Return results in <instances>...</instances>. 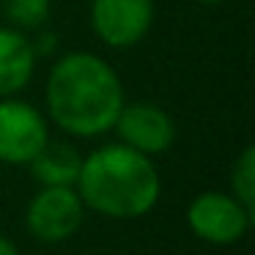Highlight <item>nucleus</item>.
Wrapping results in <instances>:
<instances>
[{"label": "nucleus", "mask_w": 255, "mask_h": 255, "mask_svg": "<svg viewBox=\"0 0 255 255\" xmlns=\"http://www.w3.org/2000/svg\"><path fill=\"white\" fill-rule=\"evenodd\" d=\"M127 94L110 61L96 52H63L44 83L47 118L69 137L113 132Z\"/></svg>", "instance_id": "nucleus-1"}, {"label": "nucleus", "mask_w": 255, "mask_h": 255, "mask_svg": "<svg viewBox=\"0 0 255 255\" xmlns=\"http://www.w3.org/2000/svg\"><path fill=\"white\" fill-rule=\"evenodd\" d=\"M77 189L85 209L110 220H137L156 206L162 181L151 156L124 143H107L83 156Z\"/></svg>", "instance_id": "nucleus-2"}, {"label": "nucleus", "mask_w": 255, "mask_h": 255, "mask_svg": "<svg viewBox=\"0 0 255 255\" xmlns=\"http://www.w3.org/2000/svg\"><path fill=\"white\" fill-rule=\"evenodd\" d=\"M85 203L74 187H41L25 209V228L44 244H61L80 231Z\"/></svg>", "instance_id": "nucleus-3"}, {"label": "nucleus", "mask_w": 255, "mask_h": 255, "mask_svg": "<svg viewBox=\"0 0 255 255\" xmlns=\"http://www.w3.org/2000/svg\"><path fill=\"white\" fill-rule=\"evenodd\" d=\"M50 140L47 116L30 102L17 96L0 99V162L28 165Z\"/></svg>", "instance_id": "nucleus-4"}, {"label": "nucleus", "mask_w": 255, "mask_h": 255, "mask_svg": "<svg viewBox=\"0 0 255 255\" xmlns=\"http://www.w3.org/2000/svg\"><path fill=\"white\" fill-rule=\"evenodd\" d=\"M91 30L110 50H129L154 25V0H91Z\"/></svg>", "instance_id": "nucleus-5"}, {"label": "nucleus", "mask_w": 255, "mask_h": 255, "mask_svg": "<svg viewBox=\"0 0 255 255\" xmlns=\"http://www.w3.org/2000/svg\"><path fill=\"white\" fill-rule=\"evenodd\" d=\"M255 211L228 192H200L187 209V225L209 244H236L253 225Z\"/></svg>", "instance_id": "nucleus-6"}, {"label": "nucleus", "mask_w": 255, "mask_h": 255, "mask_svg": "<svg viewBox=\"0 0 255 255\" xmlns=\"http://www.w3.org/2000/svg\"><path fill=\"white\" fill-rule=\"evenodd\" d=\"M113 132L118 134V143L140 151L145 156L165 154L176 140V124L165 107L154 102H124L118 113Z\"/></svg>", "instance_id": "nucleus-7"}, {"label": "nucleus", "mask_w": 255, "mask_h": 255, "mask_svg": "<svg viewBox=\"0 0 255 255\" xmlns=\"http://www.w3.org/2000/svg\"><path fill=\"white\" fill-rule=\"evenodd\" d=\"M36 63L39 55L30 36L11 25H0V99L17 96L28 88L36 74Z\"/></svg>", "instance_id": "nucleus-8"}, {"label": "nucleus", "mask_w": 255, "mask_h": 255, "mask_svg": "<svg viewBox=\"0 0 255 255\" xmlns=\"http://www.w3.org/2000/svg\"><path fill=\"white\" fill-rule=\"evenodd\" d=\"M83 165V154L66 140H47L41 151L28 162L30 176L41 187H74Z\"/></svg>", "instance_id": "nucleus-9"}, {"label": "nucleus", "mask_w": 255, "mask_h": 255, "mask_svg": "<svg viewBox=\"0 0 255 255\" xmlns=\"http://www.w3.org/2000/svg\"><path fill=\"white\" fill-rule=\"evenodd\" d=\"M3 17L11 28L22 33H36L47 25L52 11V0H0Z\"/></svg>", "instance_id": "nucleus-10"}, {"label": "nucleus", "mask_w": 255, "mask_h": 255, "mask_svg": "<svg viewBox=\"0 0 255 255\" xmlns=\"http://www.w3.org/2000/svg\"><path fill=\"white\" fill-rule=\"evenodd\" d=\"M231 189L233 198L242 206H247L250 211H255V148H247L239 154V159L233 162L231 170Z\"/></svg>", "instance_id": "nucleus-11"}, {"label": "nucleus", "mask_w": 255, "mask_h": 255, "mask_svg": "<svg viewBox=\"0 0 255 255\" xmlns=\"http://www.w3.org/2000/svg\"><path fill=\"white\" fill-rule=\"evenodd\" d=\"M0 255H19V250L14 247V242H11V239L0 236Z\"/></svg>", "instance_id": "nucleus-12"}, {"label": "nucleus", "mask_w": 255, "mask_h": 255, "mask_svg": "<svg viewBox=\"0 0 255 255\" xmlns=\"http://www.w3.org/2000/svg\"><path fill=\"white\" fill-rule=\"evenodd\" d=\"M192 3H198V6H222L228 0H192Z\"/></svg>", "instance_id": "nucleus-13"}]
</instances>
